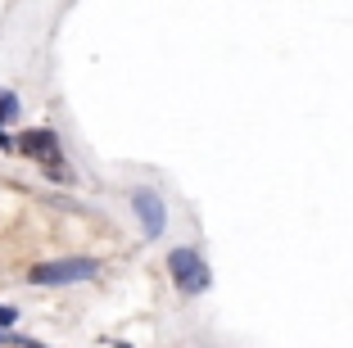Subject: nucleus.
I'll list each match as a JSON object with an SVG mask.
<instances>
[{"instance_id": "f257e3e1", "label": "nucleus", "mask_w": 353, "mask_h": 348, "mask_svg": "<svg viewBox=\"0 0 353 348\" xmlns=\"http://www.w3.org/2000/svg\"><path fill=\"white\" fill-rule=\"evenodd\" d=\"M100 272L95 258H63V263H41L32 267V285H73V280H91Z\"/></svg>"}, {"instance_id": "f03ea898", "label": "nucleus", "mask_w": 353, "mask_h": 348, "mask_svg": "<svg viewBox=\"0 0 353 348\" xmlns=\"http://www.w3.org/2000/svg\"><path fill=\"white\" fill-rule=\"evenodd\" d=\"M19 150L28 154V158H37V163H46V172L59 176V181H68V167H63V154H59V136L50 132V127H37V132H28L19 141Z\"/></svg>"}, {"instance_id": "7ed1b4c3", "label": "nucleus", "mask_w": 353, "mask_h": 348, "mask_svg": "<svg viewBox=\"0 0 353 348\" xmlns=\"http://www.w3.org/2000/svg\"><path fill=\"white\" fill-rule=\"evenodd\" d=\"M168 272H172V280H176L181 294H199V289H208V267L199 263L190 249H172V254H168Z\"/></svg>"}, {"instance_id": "20e7f679", "label": "nucleus", "mask_w": 353, "mask_h": 348, "mask_svg": "<svg viewBox=\"0 0 353 348\" xmlns=\"http://www.w3.org/2000/svg\"><path fill=\"white\" fill-rule=\"evenodd\" d=\"M132 208H136V217L145 222V236L150 240L163 236V204H159L154 190H136V195H132Z\"/></svg>"}, {"instance_id": "39448f33", "label": "nucleus", "mask_w": 353, "mask_h": 348, "mask_svg": "<svg viewBox=\"0 0 353 348\" xmlns=\"http://www.w3.org/2000/svg\"><path fill=\"white\" fill-rule=\"evenodd\" d=\"M14 118H19V100H14L10 91H0V127L14 123Z\"/></svg>"}, {"instance_id": "423d86ee", "label": "nucleus", "mask_w": 353, "mask_h": 348, "mask_svg": "<svg viewBox=\"0 0 353 348\" xmlns=\"http://www.w3.org/2000/svg\"><path fill=\"white\" fill-rule=\"evenodd\" d=\"M14 321H19V312H14V307H0V335H5Z\"/></svg>"}, {"instance_id": "0eeeda50", "label": "nucleus", "mask_w": 353, "mask_h": 348, "mask_svg": "<svg viewBox=\"0 0 353 348\" xmlns=\"http://www.w3.org/2000/svg\"><path fill=\"white\" fill-rule=\"evenodd\" d=\"M0 150H10V136H5V127H0Z\"/></svg>"}]
</instances>
